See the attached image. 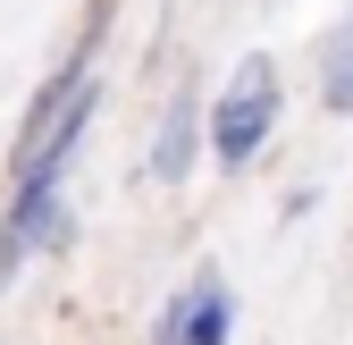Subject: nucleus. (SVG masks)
Returning a JSON list of instances; mask_svg holds the SVG:
<instances>
[{"label":"nucleus","instance_id":"5","mask_svg":"<svg viewBox=\"0 0 353 345\" xmlns=\"http://www.w3.org/2000/svg\"><path fill=\"white\" fill-rule=\"evenodd\" d=\"M328 68H353V0H345V17H336V34H328Z\"/></svg>","mask_w":353,"mask_h":345},{"label":"nucleus","instance_id":"2","mask_svg":"<svg viewBox=\"0 0 353 345\" xmlns=\"http://www.w3.org/2000/svg\"><path fill=\"white\" fill-rule=\"evenodd\" d=\"M228 337H236V295H228L219 270H202L194 286H176L160 304V320H152V345H228Z\"/></svg>","mask_w":353,"mask_h":345},{"label":"nucleus","instance_id":"4","mask_svg":"<svg viewBox=\"0 0 353 345\" xmlns=\"http://www.w3.org/2000/svg\"><path fill=\"white\" fill-rule=\"evenodd\" d=\"M320 93H328L336 118H353V68H328V76H320Z\"/></svg>","mask_w":353,"mask_h":345},{"label":"nucleus","instance_id":"3","mask_svg":"<svg viewBox=\"0 0 353 345\" xmlns=\"http://www.w3.org/2000/svg\"><path fill=\"white\" fill-rule=\"evenodd\" d=\"M202 144H210V101L176 84V93H168V110H160V135H152V160H143V177H152V186H185Z\"/></svg>","mask_w":353,"mask_h":345},{"label":"nucleus","instance_id":"1","mask_svg":"<svg viewBox=\"0 0 353 345\" xmlns=\"http://www.w3.org/2000/svg\"><path fill=\"white\" fill-rule=\"evenodd\" d=\"M278 110H286L278 59H270V51H244V59H236V76L219 84V101H210V160L228 168V177H244V168L270 152Z\"/></svg>","mask_w":353,"mask_h":345}]
</instances>
